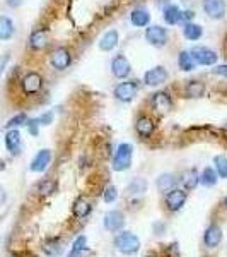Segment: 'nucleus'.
Here are the masks:
<instances>
[{
	"mask_svg": "<svg viewBox=\"0 0 227 257\" xmlns=\"http://www.w3.org/2000/svg\"><path fill=\"white\" fill-rule=\"evenodd\" d=\"M146 40L152 47L162 48L168 43V30L162 26H148L146 30Z\"/></svg>",
	"mask_w": 227,
	"mask_h": 257,
	"instance_id": "6e6552de",
	"label": "nucleus"
},
{
	"mask_svg": "<svg viewBox=\"0 0 227 257\" xmlns=\"http://www.w3.org/2000/svg\"><path fill=\"white\" fill-rule=\"evenodd\" d=\"M16 33V28H14V23H12L10 18L7 16H0V40L2 41H7L14 36Z\"/></svg>",
	"mask_w": 227,
	"mask_h": 257,
	"instance_id": "4be33fe9",
	"label": "nucleus"
},
{
	"mask_svg": "<svg viewBox=\"0 0 227 257\" xmlns=\"http://www.w3.org/2000/svg\"><path fill=\"white\" fill-rule=\"evenodd\" d=\"M135 131H137V134L140 138H150L152 134H154L156 131V123L154 120L150 117H147V115H142V117L137 118V122H135Z\"/></svg>",
	"mask_w": 227,
	"mask_h": 257,
	"instance_id": "4468645a",
	"label": "nucleus"
},
{
	"mask_svg": "<svg viewBox=\"0 0 227 257\" xmlns=\"http://www.w3.org/2000/svg\"><path fill=\"white\" fill-rule=\"evenodd\" d=\"M137 93H138L137 81H125V82H122V84H118L113 91L114 98L123 103H130L132 99L137 96Z\"/></svg>",
	"mask_w": 227,
	"mask_h": 257,
	"instance_id": "39448f33",
	"label": "nucleus"
},
{
	"mask_svg": "<svg viewBox=\"0 0 227 257\" xmlns=\"http://www.w3.org/2000/svg\"><path fill=\"white\" fill-rule=\"evenodd\" d=\"M205 245L207 247H217L218 243H220L222 240V230L218 228L217 225H212L207 228V231H205Z\"/></svg>",
	"mask_w": 227,
	"mask_h": 257,
	"instance_id": "5701e85b",
	"label": "nucleus"
},
{
	"mask_svg": "<svg viewBox=\"0 0 227 257\" xmlns=\"http://www.w3.org/2000/svg\"><path fill=\"white\" fill-rule=\"evenodd\" d=\"M178 67L183 70V72H190V70L195 69V60H193L192 53L186 52V50L180 52V55H178Z\"/></svg>",
	"mask_w": 227,
	"mask_h": 257,
	"instance_id": "a878e982",
	"label": "nucleus"
},
{
	"mask_svg": "<svg viewBox=\"0 0 227 257\" xmlns=\"http://www.w3.org/2000/svg\"><path fill=\"white\" fill-rule=\"evenodd\" d=\"M55 189H56L55 180H50V178H46V180H41L40 185H38L40 196H50V194L55 192Z\"/></svg>",
	"mask_w": 227,
	"mask_h": 257,
	"instance_id": "7c9ffc66",
	"label": "nucleus"
},
{
	"mask_svg": "<svg viewBox=\"0 0 227 257\" xmlns=\"http://www.w3.org/2000/svg\"><path fill=\"white\" fill-rule=\"evenodd\" d=\"M86 245H88V240H86L84 235H80V237L74 242V247H72V250H70L68 257H80L82 252L86 250Z\"/></svg>",
	"mask_w": 227,
	"mask_h": 257,
	"instance_id": "c756f323",
	"label": "nucleus"
},
{
	"mask_svg": "<svg viewBox=\"0 0 227 257\" xmlns=\"http://www.w3.org/2000/svg\"><path fill=\"white\" fill-rule=\"evenodd\" d=\"M214 165H216L218 175L222 178H227V156H222V155L216 156V158H214Z\"/></svg>",
	"mask_w": 227,
	"mask_h": 257,
	"instance_id": "2f4dec72",
	"label": "nucleus"
},
{
	"mask_svg": "<svg viewBox=\"0 0 227 257\" xmlns=\"http://www.w3.org/2000/svg\"><path fill=\"white\" fill-rule=\"evenodd\" d=\"M6 199H7V194H6V190H4L2 185H0V204L6 202Z\"/></svg>",
	"mask_w": 227,
	"mask_h": 257,
	"instance_id": "37998d69",
	"label": "nucleus"
},
{
	"mask_svg": "<svg viewBox=\"0 0 227 257\" xmlns=\"http://www.w3.org/2000/svg\"><path fill=\"white\" fill-rule=\"evenodd\" d=\"M123 225H125V216H123V213H120V211H110V213H106L104 226L108 228L110 231L122 230Z\"/></svg>",
	"mask_w": 227,
	"mask_h": 257,
	"instance_id": "f3484780",
	"label": "nucleus"
},
{
	"mask_svg": "<svg viewBox=\"0 0 227 257\" xmlns=\"http://www.w3.org/2000/svg\"><path fill=\"white\" fill-rule=\"evenodd\" d=\"M193 18H195V12H193V11H183V12H181V21H184V24L190 23Z\"/></svg>",
	"mask_w": 227,
	"mask_h": 257,
	"instance_id": "ea45409f",
	"label": "nucleus"
},
{
	"mask_svg": "<svg viewBox=\"0 0 227 257\" xmlns=\"http://www.w3.org/2000/svg\"><path fill=\"white\" fill-rule=\"evenodd\" d=\"M38 122H40V125H50V123L53 122V113L52 111H46V113H43L38 118Z\"/></svg>",
	"mask_w": 227,
	"mask_h": 257,
	"instance_id": "4c0bfd02",
	"label": "nucleus"
},
{
	"mask_svg": "<svg viewBox=\"0 0 227 257\" xmlns=\"http://www.w3.org/2000/svg\"><path fill=\"white\" fill-rule=\"evenodd\" d=\"M150 105H152V108H154V111L164 115V113H169V111H171L172 99L168 93H164V91H158V93L152 94Z\"/></svg>",
	"mask_w": 227,
	"mask_h": 257,
	"instance_id": "1a4fd4ad",
	"label": "nucleus"
},
{
	"mask_svg": "<svg viewBox=\"0 0 227 257\" xmlns=\"http://www.w3.org/2000/svg\"><path fill=\"white\" fill-rule=\"evenodd\" d=\"M162 18L166 21V24L169 26H174V24H178L181 21V11L178 6H172V4H168L166 7H164L162 11Z\"/></svg>",
	"mask_w": 227,
	"mask_h": 257,
	"instance_id": "412c9836",
	"label": "nucleus"
},
{
	"mask_svg": "<svg viewBox=\"0 0 227 257\" xmlns=\"http://www.w3.org/2000/svg\"><path fill=\"white\" fill-rule=\"evenodd\" d=\"M186 202V192L180 189H171L166 194V206L171 211H180Z\"/></svg>",
	"mask_w": 227,
	"mask_h": 257,
	"instance_id": "ddd939ff",
	"label": "nucleus"
},
{
	"mask_svg": "<svg viewBox=\"0 0 227 257\" xmlns=\"http://www.w3.org/2000/svg\"><path fill=\"white\" fill-rule=\"evenodd\" d=\"M146 189H147V182L142 180V178H135V180L128 185L130 194H142V192H146Z\"/></svg>",
	"mask_w": 227,
	"mask_h": 257,
	"instance_id": "72a5a7b5",
	"label": "nucleus"
},
{
	"mask_svg": "<svg viewBox=\"0 0 227 257\" xmlns=\"http://www.w3.org/2000/svg\"><path fill=\"white\" fill-rule=\"evenodd\" d=\"M147 257H154V255H147Z\"/></svg>",
	"mask_w": 227,
	"mask_h": 257,
	"instance_id": "49530a36",
	"label": "nucleus"
},
{
	"mask_svg": "<svg viewBox=\"0 0 227 257\" xmlns=\"http://www.w3.org/2000/svg\"><path fill=\"white\" fill-rule=\"evenodd\" d=\"M205 93V84L202 81H188V84L184 86V96L186 98H200Z\"/></svg>",
	"mask_w": 227,
	"mask_h": 257,
	"instance_id": "b1692460",
	"label": "nucleus"
},
{
	"mask_svg": "<svg viewBox=\"0 0 227 257\" xmlns=\"http://www.w3.org/2000/svg\"><path fill=\"white\" fill-rule=\"evenodd\" d=\"M168 77H169L168 70L164 69L162 65H159V67H154V69L147 70V72L144 74V82H146L147 86L156 88V86L164 84V82L168 81Z\"/></svg>",
	"mask_w": 227,
	"mask_h": 257,
	"instance_id": "9b49d317",
	"label": "nucleus"
},
{
	"mask_svg": "<svg viewBox=\"0 0 227 257\" xmlns=\"http://www.w3.org/2000/svg\"><path fill=\"white\" fill-rule=\"evenodd\" d=\"M90 209H92V206H90V202L88 201L86 197H77L76 202H74V214H76L79 219H84L88 218L90 214Z\"/></svg>",
	"mask_w": 227,
	"mask_h": 257,
	"instance_id": "aec40b11",
	"label": "nucleus"
},
{
	"mask_svg": "<svg viewBox=\"0 0 227 257\" xmlns=\"http://www.w3.org/2000/svg\"><path fill=\"white\" fill-rule=\"evenodd\" d=\"M118 41H120L118 31L110 30L101 36V40H99V48H101L102 52H111V50L118 45Z\"/></svg>",
	"mask_w": 227,
	"mask_h": 257,
	"instance_id": "6ab92c4d",
	"label": "nucleus"
},
{
	"mask_svg": "<svg viewBox=\"0 0 227 257\" xmlns=\"http://www.w3.org/2000/svg\"><path fill=\"white\" fill-rule=\"evenodd\" d=\"M176 185V178H174V175H169V173H164V175H160L159 178H158V187H159V190L160 192H169L172 187Z\"/></svg>",
	"mask_w": 227,
	"mask_h": 257,
	"instance_id": "c85d7f7f",
	"label": "nucleus"
},
{
	"mask_svg": "<svg viewBox=\"0 0 227 257\" xmlns=\"http://www.w3.org/2000/svg\"><path fill=\"white\" fill-rule=\"evenodd\" d=\"M158 2H159V4H166L168 0H158Z\"/></svg>",
	"mask_w": 227,
	"mask_h": 257,
	"instance_id": "c03bdc74",
	"label": "nucleus"
},
{
	"mask_svg": "<svg viewBox=\"0 0 227 257\" xmlns=\"http://www.w3.org/2000/svg\"><path fill=\"white\" fill-rule=\"evenodd\" d=\"M202 6H204V12L210 19L220 21L226 18V12H227L226 0H204Z\"/></svg>",
	"mask_w": 227,
	"mask_h": 257,
	"instance_id": "423d86ee",
	"label": "nucleus"
},
{
	"mask_svg": "<svg viewBox=\"0 0 227 257\" xmlns=\"http://www.w3.org/2000/svg\"><path fill=\"white\" fill-rule=\"evenodd\" d=\"M130 21L134 26L146 28L148 26V23H150V14H148V11L144 9V7H137V9H134L130 12Z\"/></svg>",
	"mask_w": 227,
	"mask_h": 257,
	"instance_id": "a211bd4d",
	"label": "nucleus"
},
{
	"mask_svg": "<svg viewBox=\"0 0 227 257\" xmlns=\"http://www.w3.org/2000/svg\"><path fill=\"white\" fill-rule=\"evenodd\" d=\"M28 131H30V134L31 136H38V132H40V122L38 120H28Z\"/></svg>",
	"mask_w": 227,
	"mask_h": 257,
	"instance_id": "e433bc0d",
	"label": "nucleus"
},
{
	"mask_svg": "<svg viewBox=\"0 0 227 257\" xmlns=\"http://www.w3.org/2000/svg\"><path fill=\"white\" fill-rule=\"evenodd\" d=\"M50 64L55 70H65L70 67L72 64V55H70V50L67 47H58L52 52L50 57Z\"/></svg>",
	"mask_w": 227,
	"mask_h": 257,
	"instance_id": "7ed1b4c3",
	"label": "nucleus"
},
{
	"mask_svg": "<svg viewBox=\"0 0 227 257\" xmlns=\"http://www.w3.org/2000/svg\"><path fill=\"white\" fill-rule=\"evenodd\" d=\"M6 146L12 156H18L20 153V132L18 128H9L6 134Z\"/></svg>",
	"mask_w": 227,
	"mask_h": 257,
	"instance_id": "dca6fc26",
	"label": "nucleus"
},
{
	"mask_svg": "<svg viewBox=\"0 0 227 257\" xmlns=\"http://www.w3.org/2000/svg\"><path fill=\"white\" fill-rule=\"evenodd\" d=\"M44 252L50 255H58L60 254V247H58V240L56 238H52V240H48L46 243H44Z\"/></svg>",
	"mask_w": 227,
	"mask_h": 257,
	"instance_id": "f704fd0d",
	"label": "nucleus"
},
{
	"mask_svg": "<svg viewBox=\"0 0 227 257\" xmlns=\"http://www.w3.org/2000/svg\"><path fill=\"white\" fill-rule=\"evenodd\" d=\"M226 40H227V35H226Z\"/></svg>",
	"mask_w": 227,
	"mask_h": 257,
	"instance_id": "de8ad7c7",
	"label": "nucleus"
},
{
	"mask_svg": "<svg viewBox=\"0 0 227 257\" xmlns=\"http://www.w3.org/2000/svg\"><path fill=\"white\" fill-rule=\"evenodd\" d=\"M9 59H10L9 53H6L4 57H0V76H2L4 70H6V65H7V62H9Z\"/></svg>",
	"mask_w": 227,
	"mask_h": 257,
	"instance_id": "a19ab883",
	"label": "nucleus"
},
{
	"mask_svg": "<svg viewBox=\"0 0 227 257\" xmlns=\"http://www.w3.org/2000/svg\"><path fill=\"white\" fill-rule=\"evenodd\" d=\"M28 123V115L26 113H18L16 117H12L9 122L6 123V128H18L19 125H26Z\"/></svg>",
	"mask_w": 227,
	"mask_h": 257,
	"instance_id": "473e14b6",
	"label": "nucleus"
},
{
	"mask_svg": "<svg viewBox=\"0 0 227 257\" xmlns=\"http://www.w3.org/2000/svg\"><path fill=\"white\" fill-rule=\"evenodd\" d=\"M20 88H22L26 96H32V94H38L41 88H43V77L38 72H28L26 76L20 81Z\"/></svg>",
	"mask_w": 227,
	"mask_h": 257,
	"instance_id": "20e7f679",
	"label": "nucleus"
},
{
	"mask_svg": "<svg viewBox=\"0 0 227 257\" xmlns=\"http://www.w3.org/2000/svg\"><path fill=\"white\" fill-rule=\"evenodd\" d=\"M217 172L214 168H205L204 172H202V175H200V184L202 185H205V187H212V185H216L217 184Z\"/></svg>",
	"mask_w": 227,
	"mask_h": 257,
	"instance_id": "cd10ccee",
	"label": "nucleus"
},
{
	"mask_svg": "<svg viewBox=\"0 0 227 257\" xmlns=\"http://www.w3.org/2000/svg\"><path fill=\"white\" fill-rule=\"evenodd\" d=\"M198 184H200V175H198L196 170L195 168L186 170L183 175V185L186 187V190H193Z\"/></svg>",
	"mask_w": 227,
	"mask_h": 257,
	"instance_id": "bb28decb",
	"label": "nucleus"
},
{
	"mask_svg": "<svg viewBox=\"0 0 227 257\" xmlns=\"http://www.w3.org/2000/svg\"><path fill=\"white\" fill-rule=\"evenodd\" d=\"M190 53H192L195 64H200V65H214L218 59L217 53L214 52L212 48H207V47H193L190 50Z\"/></svg>",
	"mask_w": 227,
	"mask_h": 257,
	"instance_id": "0eeeda50",
	"label": "nucleus"
},
{
	"mask_svg": "<svg viewBox=\"0 0 227 257\" xmlns=\"http://www.w3.org/2000/svg\"><path fill=\"white\" fill-rule=\"evenodd\" d=\"M132 155H134V148L130 144H120L116 153L113 156V168L116 172H125L132 165Z\"/></svg>",
	"mask_w": 227,
	"mask_h": 257,
	"instance_id": "f03ea898",
	"label": "nucleus"
},
{
	"mask_svg": "<svg viewBox=\"0 0 227 257\" xmlns=\"http://www.w3.org/2000/svg\"><path fill=\"white\" fill-rule=\"evenodd\" d=\"M50 43V33L44 28H40V30H34L30 36V48L32 52H41L48 47Z\"/></svg>",
	"mask_w": 227,
	"mask_h": 257,
	"instance_id": "f8f14e48",
	"label": "nucleus"
},
{
	"mask_svg": "<svg viewBox=\"0 0 227 257\" xmlns=\"http://www.w3.org/2000/svg\"><path fill=\"white\" fill-rule=\"evenodd\" d=\"M22 2H24V0H6V4L10 7V9H18V7H19Z\"/></svg>",
	"mask_w": 227,
	"mask_h": 257,
	"instance_id": "79ce46f5",
	"label": "nucleus"
},
{
	"mask_svg": "<svg viewBox=\"0 0 227 257\" xmlns=\"http://www.w3.org/2000/svg\"><path fill=\"white\" fill-rule=\"evenodd\" d=\"M226 208H227V197H226Z\"/></svg>",
	"mask_w": 227,
	"mask_h": 257,
	"instance_id": "a18cd8bd",
	"label": "nucleus"
},
{
	"mask_svg": "<svg viewBox=\"0 0 227 257\" xmlns=\"http://www.w3.org/2000/svg\"><path fill=\"white\" fill-rule=\"evenodd\" d=\"M50 163H52V151L50 149H41L34 156V160L31 161V172H44Z\"/></svg>",
	"mask_w": 227,
	"mask_h": 257,
	"instance_id": "2eb2a0df",
	"label": "nucleus"
},
{
	"mask_svg": "<svg viewBox=\"0 0 227 257\" xmlns=\"http://www.w3.org/2000/svg\"><path fill=\"white\" fill-rule=\"evenodd\" d=\"M114 247L126 255L137 254L140 248V240L137 238V235L130 233V231H123V233H120L118 237L114 238Z\"/></svg>",
	"mask_w": 227,
	"mask_h": 257,
	"instance_id": "f257e3e1",
	"label": "nucleus"
},
{
	"mask_svg": "<svg viewBox=\"0 0 227 257\" xmlns=\"http://www.w3.org/2000/svg\"><path fill=\"white\" fill-rule=\"evenodd\" d=\"M111 72L116 79H125V77L130 76L132 72V65L128 59L125 55H116L113 60H111Z\"/></svg>",
	"mask_w": 227,
	"mask_h": 257,
	"instance_id": "9d476101",
	"label": "nucleus"
},
{
	"mask_svg": "<svg viewBox=\"0 0 227 257\" xmlns=\"http://www.w3.org/2000/svg\"><path fill=\"white\" fill-rule=\"evenodd\" d=\"M183 35H184V38L190 41H196L204 36V28L195 23H186L183 28Z\"/></svg>",
	"mask_w": 227,
	"mask_h": 257,
	"instance_id": "393cba45",
	"label": "nucleus"
},
{
	"mask_svg": "<svg viewBox=\"0 0 227 257\" xmlns=\"http://www.w3.org/2000/svg\"><path fill=\"white\" fill-rule=\"evenodd\" d=\"M118 192L116 189L113 187V185H110V187L104 189V192H102V199H104V202H113L114 199H116Z\"/></svg>",
	"mask_w": 227,
	"mask_h": 257,
	"instance_id": "c9c22d12",
	"label": "nucleus"
},
{
	"mask_svg": "<svg viewBox=\"0 0 227 257\" xmlns=\"http://www.w3.org/2000/svg\"><path fill=\"white\" fill-rule=\"evenodd\" d=\"M212 70L217 74V76H222V77H226V79H227V64H224V65H217V67H214Z\"/></svg>",
	"mask_w": 227,
	"mask_h": 257,
	"instance_id": "58836bf2",
	"label": "nucleus"
}]
</instances>
